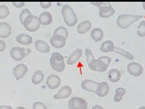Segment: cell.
<instances>
[{
    "label": "cell",
    "instance_id": "obj_32",
    "mask_svg": "<svg viewBox=\"0 0 145 109\" xmlns=\"http://www.w3.org/2000/svg\"><path fill=\"white\" fill-rule=\"evenodd\" d=\"M138 36L139 37H144L145 36V20L139 23L138 26Z\"/></svg>",
    "mask_w": 145,
    "mask_h": 109
},
{
    "label": "cell",
    "instance_id": "obj_8",
    "mask_svg": "<svg viewBox=\"0 0 145 109\" xmlns=\"http://www.w3.org/2000/svg\"><path fill=\"white\" fill-rule=\"evenodd\" d=\"M115 14V9L109 2H104L103 5L99 8V15L101 18H110Z\"/></svg>",
    "mask_w": 145,
    "mask_h": 109
},
{
    "label": "cell",
    "instance_id": "obj_30",
    "mask_svg": "<svg viewBox=\"0 0 145 109\" xmlns=\"http://www.w3.org/2000/svg\"><path fill=\"white\" fill-rule=\"evenodd\" d=\"M31 15H32V14H31V12L28 9H23V10L20 12V21L21 22V24L23 25L24 22L25 21V20H26L29 16H31Z\"/></svg>",
    "mask_w": 145,
    "mask_h": 109
},
{
    "label": "cell",
    "instance_id": "obj_24",
    "mask_svg": "<svg viewBox=\"0 0 145 109\" xmlns=\"http://www.w3.org/2000/svg\"><path fill=\"white\" fill-rule=\"evenodd\" d=\"M90 36L91 38L95 41H100L102 40L103 36H104V32L100 28H95L91 31V33H90Z\"/></svg>",
    "mask_w": 145,
    "mask_h": 109
},
{
    "label": "cell",
    "instance_id": "obj_38",
    "mask_svg": "<svg viewBox=\"0 0 145 109\" xmlns=\"http://www.w3.org/2000/svg\"><path fill=\"white\" fill-rule=\"evenodd\" d=\"M0 109H12V108H11L10 106L3 105V106H0Z\"/></svg>",
    "mask_w": 145,
    "mask_h": 109
},
{
    "label": "cell",
    "instance_id": "obj_31",
    "mask_svg": "<svg viewBox=\"0 0 145 109\" xmlns=\"http://www.w3.org/2000/svg\"><path fill=\"white\" fill-rule=\"evenodd\" d=\"M9 14V9L6 5H0V19H5Z\"/></svg>",
    "mask_w": 145,
    "mask_h": 109
},
{
    "label": "cell",
    "instance_id": "obj_21",
    "mask_svg": "<svg viewBox=\"0 0 145 109\" xmlns=\"http://www.w3.org/2000/svg\"><path fill=\"white\" fill-rule=\"evenodd\" d=\"M91 26H92V23L89 20H84L78 26L77 32L79 34H84L91 29Z\"/></svg>",
    "mask_w": 145,
    "mask_h": 109
},
{
    "label": "cell",
    "instance_id": "obj_1",
    "mask_svg": "<svg viewBox=\"0 0 145 109\" xmlns=\"http://www.w3.org/2000/svg\"><path fill=\"white\" fill-rule=\"evenodd\" d=\"M143 18V15H133V14H121L117 17L116 24L121 29H127Z\"/></svg>",
    "mask_w": 145,
    "mask_h": 109
},
{
    "label": "cell",
    "instance_id": "obj_33",
    "mask_svg": "<svg viewBox=\"0 0 145 109\" xmlns=\"http://www.w3.org/2000/svg\"><path fill=\"white\" fill-rule=\"evenodd\" d=\"M33 109H48V108H47V107H46L44 103H42V102H36L35 103H33Z\"/></svg>",
    "mask_w": 145,
    "mask_h": 109
},
{
    "label": "cell",
    "instance_id": "obj_39",
    "mask_svg": "<svg viewBox=\"0 0 145 109\" xmlns=\"http://www.w3.org/2000/svg\"><path fill=\"white\" fill-rule=\"evenodd\" d=\"M91 109H104L101 105H95Z\"/></svg>",
    "mask_w": 145,
    "mask_h": 109
},
{
    "label": "cell",
    "instance_id": "obj_12",
    "mask_svg": "<svg viewBox=\"0 0 145 109\" xmlns=\"http://www.w3.org/2000/svg\"><path fill=\"white\" fill-rule=\"evenodd\" d=\"M99 82H96L92 79H84L81 83V87L84 91H88L90 92H95Z\"/></svg>",
    "mask_w": 145,
    "mask_h": 109
},
{
    "label": "cell",
    "instance_id": "obj_4",
    "mask_svg": "<svg viewBox=\"0 0 145 109\" xmlns=\"http://www.w3.org/2000/svg\"><path fill=\"white\" fill-rule=\"evenodd\" d=\"M31 49L29 48H23V47H15L14 48L11 49L10 51V56L11 58L15 60V61H21L25 56L29 55L31 53Z\"/></svg>",
    "mask_w": 145,
    "mask_h": 109
},
{
    "label": "cell",
    "instance_id": "obj_22",
    "mask_svg": "<svg viewBox=\"0 0 145 109\" xmlns=\"http://www.w3.org/2000/svg\"><path fill=\"white\" fill-rule=\"evenodd\" d=\"M16 41L23 45H30L32 43V37L27 34H20L16 36Z\"/></svg>",
    "mask_w": 145,
    "mask_h": 109
},
{
    "label": "cell",
    "instance_id": "obj_35",
    "mask_svg": "<svg viewBox=\"0 0 145 109\" xmlns=\"http://www.w3.org/2000/svg\"><path fill=\"white\" fill-rule=\"evenodd\" d=\"M13 5H14L16 8H21L25 5V3L24 2H13L12 3Z\"/></svg>",
    "mask_w": 145,
    "mask_h": 109
},
{
    "label": "cell",
    "instance_id": "obj_40",
    "mask_svg": "<svg viewBox=\"0 0 145 109\" xmlns=\"http://www.w3.org/2000/svg\"><path fill=\"white\" fill-rule=\"evenodd\" d=\"M16 109H25L24 107H19V108H17Z\"/></svg>",
    "mask_w": 145,
    "mask_h": 109
},
{
    "label": "cell",
    "instance_id": "obj_3",
    "mask_svg": "<svg viewBox=\"0 0 145 109\" xmlns=\"http://www.w3.org/2000/svg\"><path fill=\"white\" fill-rule=\"evenodd\" d=\"M50 65L53 70L57 72H63L65 70L64 57L59 53H53L50 58Z\"/></svg>",
    "mask_w": 145,
    "mask_h": 109
},
{
    "label": "cell",
    "instance_id": "obj_5",
    "mask_svg": "<svg viewBox=\"0 0 145 109\" xmlns=\"http://www.w3.org/2000/svg\"><path fill=\"white\" fill-rule=\"evenodd\" d=\"M24 27L30 32H35L40 28V22L39 18L35 15L29 16L23 24Z\"/></svg>",
    "mask_w": 145,
    "mask_h": 109
},
{
    "label": "cell",
    "instance_id": "obj_9",
    "mask_svg": "<svg viewBox=\"0 0 145 109\" xmlns=\"http://www.w3.org/2000/svg\"><path fill=\"white\" fill-rule=\"evenodd\" d=\"M127 72L134 77H138L143 74L144 68L140 64L137 62H133L127 65Z\"/></svg>",
    "mask_w": 145,
    "mask_h": 109
},
{
    "label": "cell",
    "instance_id": "obj_37",
    "mask_svg": "<svg viewBox=\"0 0 145 109\" xmlns=\"http://www.w3.org/2000/svg\"><path fill=\"white\" fill-rule=\"evenodd\" d=\"M104 2H91V4L95 5V6H98L99 8H101L103 5Z\"/></svg>",
    "mask_w": 145,
    "mask_h": 109
},
{
    "label": "cell",
    "instance_id": "obj_29",
    "mask_svg": "<svg viewBox=\"0 0 145 109\" xmlns=\"http://www.w3.org/2000/svg\"><path fill=\"white\" fill-rule=\"evenodd\" d=\"M53 36H61L64 37L65 39H67L69 36V32L64 26H59L54 31Z\"/></svg>",
    "mask_w": 145,
    "mask_h": 109
},
{
    "label": "cell",
    "instance_id": "obj_17",
    "mask_svg": "<svg viewBox=\"0 0 145 109\" xmlns=\"http://www.w3.org/2000/svg\"><path fill=\"white\" fill-rule=\"evenodd\" d=\"M11 34V26L7 22L0 23V38H8Z\"/></svg>",
    "mask_w": 145,
    "mask_h": 109
},
{
    "label": "cell",
    "instance_id": "obj_19",
    "mask_svg": "<svg viewBox=\"0 0 145 109\" xmlns=\"http://www.w3.org/2000/svg\"><path fill=\"white\" fill-rule=\"evenodd\" d=\"M39 22L40 25L48 26L52 22V15L49 12H43L39 15Z\"/></svg>",
    "mask_w": 145,
    "mask_h": 109
},
{
    "label": "cell",
    "instance_id": "obj_20",
    "mask_svg": "<svg viewBox=\"0 0 145 109\" xmlns=\"http://www.w3.org/2000/svg\"><path fill=\"white\" fill-rule=\"evenodd\" d=\"M82 53H83V52H82L81 49H79V48H78V49H76V50L72 53V54L70 55V57L68 58L67 64H68L69 65H72V64H76V63L79 60V58H81Z\"/></svg>",
    "mask_w": 145,
    "mask_h": 109
},
{
    "label": "cell",
    "instance_id": "obj_27",
    "mask_svg": "<svg viewBox=\"0 0 145 109\" xmlns=\"http://www.w3.org/2000/svg\"><path fill=\"white\" fill-rule=\"evenodd\" d=\"M112 52H113V53H116L120 54L121 56H123L124 58H127V59H129V60H133V59L134 58V56H133L132 53H130L125 51L124 49L119 48V47H115Z\"/></svg>",
    "mask_w": 145,
    "mask_h": 109
},
{
    "label": "cell",
    "instance_id": "obj_16",
    "mask_svg": "<svg viewBox=\"0 0 145 109\" xmlns=\"http://www.w3.org/2000/svg\"><path fill=\"white\" fill-rule=\"evenodd\" d=\"M85 55H86V59H87V64H88L89 68L91 70L95 71L96 70V59L95 58L90 49H85Z\"/></svg>",
    "mask_w": 145,
    "mask_h": 109
},
{
    "label": "cell",
    "instance_id": "obj_23",
    "mask_svg": "<svg viewBox=\"0 0 145 109\" xmlns=\"http://www.w3.org/2000/svg\"><path fill=\"white\" fill-rule=\"evenodd\" d=\"M108 78L110 82L117 83L121 79V73L116 69H112L109 71Z\"/></svg>",
    "mask_w": 145,
    "mask_h": 109
},
{
    "label": "cell",
    "instance_id": "obj_6",
    "mask_svg": "<svg viewBox=\"0 0 145 109\" xmlns=\"http://www.w3.org/2000/svg\"><path fill=\"white\" fill-rule=\"evenodd\" d=\"M111 63V58L107 56H101L96 59V70L97 72H105Z\"/></svg>",
    "mask_w": 145,
    "mask_h": 109
},
{
    "label": "cell",
    "instance_id": "obj_34",
    "mask_svg": "<svg viewBox=\"0 0 145 109\" xmlns=\"http://www.w3.org/2000/svg\"><path fill=\"white\" fill-rule=\"evenodd\" d=\"M40 5L42 9H48L52 5V2H40Z\"/></svg>",
    "mask_w": 145,
    "mask_h": 109
},
{
    "label": "cell",
    "instance_id": "obj_25",
    "mask_svg": "<svg viewBox=\"0 0 145 109\" xmlns=\"http://www.w3.org/2000/svg\"><path fill=\"white\" fill-rule=\"evenodd\" d=\"M115 47L114 42L110 40H107L106 41H104L101 46V51L103 53H110L113 51Z\"/></svg>",
    "mask_w": 145,
    "mask_h": 109
},
{
    "label": "cell",
    "instance_id": "obj_36",
    "mask_svg": "<svg viewBox=\"0 0 145 109\" xmlns=\"http://www.w3.org/2000/svg\"><path fill=\"white\" fill-rule=\"evenodd\" d=\"M5 48H6V43L3 41L0 40V52H3Z\"/></svg>",
    "mask_w": 145,
    "mask_h": 109
},
{
    "label": "cell",
    "instance_id": "obj_2",
    "mask_svg": "<svg viewBox=\"0 0 145 109\" xmlns=\"http://www.w3.org/2000/svg\"><path fill=\"white\" fill-rule=\"evenodd\" d=\"M62 14H63V20H64V22L67 24V26H73L77 24L78 18H77V15L71 6L67 5V4L63 5Z\"/></svg>",
    "mask_w": 145,
    "mask_h": 109
},
{
    "label": "cell",
    "instance_id": "obj_11",
    "mask_svg": "<svg viewBox=\"0 0 145 109\" xmlns=\"http://www.w3.org/2000/svg\"><path fill=\"white\" fill-rule=\"evenodd\" d=\"M28 71L27 66L24 64H20L13 69V74L17 80L22 79Z\"/></svg>",
    "mask_w": 145,
    "mask_h": 109
},
{
    "label": "cell",
    "instance_id": "obj_13",
    "mask_svg": "<svg viewBox=\"0 0 145 109\" xmlns=\"http://www.w3.org/2000/svg\"><path fill=\"white\" fill-rule=\"evenodd\" d=\"M72 94V89L70 86H68V85H64L63 86L59 91L54 95V99L56 100H58V99H66L68 98L69 97H70Z\"/></svg>",
    "mask_w": 145,
    "mask_h": 109
},
{
    "label": "cell",
    "instance_id": "obj_14",
    "mask_svg": "<svg viewBox=\"0 0 145 109\" xmlns=\"http://www.w3.org/2000/svg\"><path fill=\"white\" fill-rule=\"evenodd\" d=\"M109 91H110V86H109L108 83L106 81H102V82H100L98 84L95 93L100 97H104L108 94Z\"/></svg>",
    "mask_w": 145,
    "mask_h": 109
},
{
    "label": "cell",
    "instance_id": "obj_7",
    "mask_svg": "<svg viewBox=\"0 0 145 109\" xmlns=\"http://www.w3.org/2000/svg\"><path fill=\"white\" fill-rule=\"evenodd\" d=\"M69 109H87L88 104L86 101L80 97H72L69 102Z\"/></svg>",
    "mask_w": 145,
    "mask_h": 109
},
{
    "label": "cell",
    "instance_id": "obj_42",
    "mask_svg": "<svg viewBox=\"0 0 145 109\" xmlns=\"http://www.w3.org/2000/svg\"><path fill=\"white\" fill-rule=\"evenodd\" d=\"M138 109H145V107H140Z\"/></svg>",
    "mask_w": 145,
    "mask_h": 109
},
{
    "label": "cell",
    "instance_id": "obj_10",
    "mask_svg": "<svg viewBox=\"0 0 145 109\" xmlns=\"http://www.w3.org/2000/svg\"><path fill=\"white\" fill-rule=\"evenodd\" d=\"M61 84V79L56 74H51L46 79V85L51 90H55L59 87Z\"/></svg>",
    "mask_w": 145,
    "mask_h": 109
},
{
    "label": "cell",
    "instance_id": "obj_28",
    "mask_svg": "<svg viewBox=\"0 0 145 109\" xmlns=\"http://www.w3.org/2000/svg\"><path fill=\"white\" fill-rule=\"evenodd\" d=\"M126 93H127V91H126V90H125L124 88H122V87L117 88V89L116 90V95H115V97H114V101H115L116 102H121V101L122 100V98H123V97H124V95H125Z\"/></svg>",
    "mask_w": 145,
    "mask_h": 109
},
{
    "label": "cell",
    "instance_id": "obj_18",
    "mask_svg": "<svg viewBox=\"0 0 145 109\" xmlns=\"http://www.w3.org/2000/svg\"><path fill=\"white\" fill-rule=\"evenodd\" d=\"M35 47L36 49L42 53H48L50 52V47L47 44V42H46L45 41L42 40H37L35 43Z\"/></svg>",
    "mask_w": 145,
    "mask_h": 109
},
{
    "label": "cell",
    "instance_id": "obj_41",
    "mask_svg": "<svg viewBox=\"0 0 145 109\" xmlns=\"http://www.w3.org/2000/svg\"><path fill=\"white\" fill-rule=\"evenodd\" d=\"M143 8L145 10V2H143Z\"/></svg>",
    "mask_w": 145,
    "mask_h": 109
},
{
    "label": "cell",
    "instance_id": "obj_15",
    "mask_svg": "<svg viewBox=\"0 0 145 109\" xmlns=\"http://www.w3.org/2000/svg\"><path fill=\"white\" fill-rule=\"evenodd\" d=\"M51 45L55 48H62L66 44V39L61 36H52L50 39Z\"/></svg>",
    "mask_w": 145,
    "mask_h": 109
},
{
    "label": "cell",
    "instance_id": "obj_26",
    "mask_svg": "<svg viewBox=\"0 0 145 109\" xmlns=\"http://www.w3.org/2000/svg\"><path fill=\"white\" fill-rule=\"evenodd\" d=\"M44 79V74L40 70H36L31 77V82L34 85H39Z\"/></svg>",
    "mask_w": 145,
    "mask_h": 109
}]
</instances>
